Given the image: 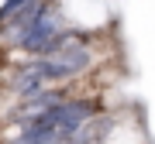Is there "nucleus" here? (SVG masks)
I'll return each mask as SVG.
<instances>
[{"label":"nucleus","instance_id":"7ed1b4c3","mask_svg":"<svg viewBox=\"0 0 155 144\" xmlns=\"http://www.w3.org/2000/svg\"><path fill=\"white\" fill-rule=\"evenodd\" d=\"M24 4H31V0H4V7H0V21H11Z\"/></svg>","mask_w":155,"mask_h":144},{"label":"nucleus","instance_id":"f257e3e1","mask_svg":"<svg viewBox=\"0 0 155 144\" xmlns=\"http://www.w3.org/2000/svg\"><path fill=\"white\" fill-rule=\"evenodd\" d=\"M86 65H90V52L83 45H66L62 52H52V55H45L41 62H35V65H24V72L35 76L38 83H48V79L76 76V72H83Z\"/></svg>","mask_w":155,"mask_h":144},{"label":"nucleus","instance_id":"f03ea898","mask_svg":"<svg viewBox=\"0 0 155 144\" xmlns=\"http://www.w3.org/2000/svg\"><path fill=\"white\" fill-rule=\"evenodd\" d=\"M38 14H41V7H38V4H24L21 11H17V14L11 17V24H14V28H21V31H24L28 24H35V17H38Z\"/></svg>","mask_w":155,"mask_h":144}]
</instances>
